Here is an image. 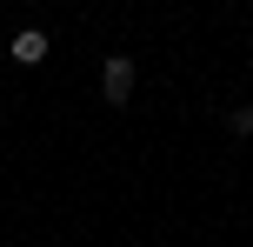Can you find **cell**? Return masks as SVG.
<instances>
[{
	"label": "cell",
	"mask_w": 253,
	"mask_h": 247,
	"mask_svg": "<svg viewBox=\"0 0 253 247\" xmlns=\"http://www.w3.org/2000/svg\"><path fill=\"white\" fill-rule=\"evenodd\" d=\"M133 74H140V67L126 60V53H107V67H100V94H107V107H120L126 94H133Z\"/></svg>",
	"instance_id": "6da1fadb"
},
{
	"label": "cell",
	"mask_w": 253,
	"mask_h": 247,
	"mask_svg": "<svg viewBox=\"0 0 253 247\" xmlns=\"http://www.w3.org/2000/svg\"><path fill=\"white\" fill-rule=\"evenodd\" d=\"M13 60L40 67V60H47V34H40V27H20V34H13Z\"/></svg>",
	"instance_id": "7a4b0ae2"
},
{
	"label": "cell",
	"mask_w": 253,
	"mask_h": 247,
	"mask_svg": "<svg viewBox=\"0 0 253 247\" xmlns=\"http://www.w3.org/2000/svg\"><path fill=\"white\" fill-rule=\"evenodd\" d=\"M227 134H233V141H253V100H247V107H233V114H227Z\"/></svg>",
	"instance_id": "3957f363"
}]
</instances>
